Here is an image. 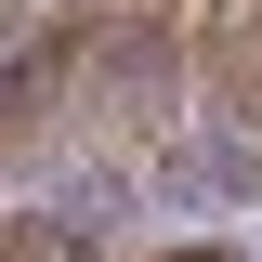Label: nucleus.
<instances>
[{"instance_id": "nucleus-1", "label": "nucleus", "mask_w": 262, "mask_h": 262, "mask_svg": "<svg viewBox=\"0 0 262 262\" xmlns=\"http://www.w3.org/2000/svg\"><path fill=\"white\" fill-rule=\"evenodd\" d=\"M184 262H236V249H184Z\"/></svg>"}]
</instances>
